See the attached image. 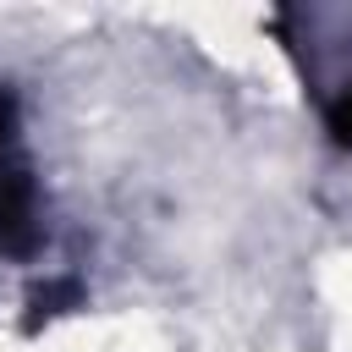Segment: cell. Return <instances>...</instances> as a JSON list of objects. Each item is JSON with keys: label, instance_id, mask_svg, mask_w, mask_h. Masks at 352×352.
Wrapping results in <instances>:
<instances>
[{"label": "cell", "instance_id": "3", "mask_svg": "<svg viewBox=\"0 0 352 352\" xmlns=\"http://www.w3.org/2000/svg\"><path fill=\"white\" fill-rule=\"evenodd\" d=\"M11 160H22V148H16V99L0 88V165H11Z\"/></svg>", "mask_w": 352, "mask_h": 352}, {"label": "cell", "instance_id": "1", "mask_svg": "<svg viewBox=\"0 0 352 352\" xmlns=\"http://www.w3.org/2000/svg\"><path fill=\"white\" fill-rule=\"evenodd\" d=\"M38 248V187L28 160L0 165V253L6 258H28Z\"/></svg>", "mask_w": 352, "mask_h": 352}, {"label": "cell", "instance_id": "2", "mask_svg": "<svg viewBox=\"0 0 352 352\" xmlns=\"http://www.w3.org/2000/svg\"><path fill=\"white\" fill-rule=\"evenodd\" d=\"M324 126L341 148H352V82H341L330 99H324Z\"/></svg>", "mask_w": 352, "mask_h": 352}]
</instances>
